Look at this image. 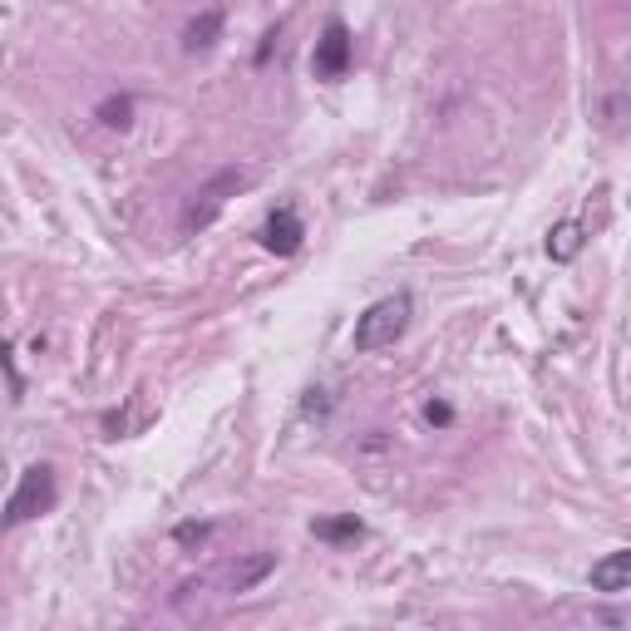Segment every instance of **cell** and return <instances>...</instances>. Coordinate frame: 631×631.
Masks as SVG:
<instances>
[{"mask_svg": "<svg viewBox=\"0 0 631 631\" xmlns=\"http://www.w3.org/2000/svg\"><path fill=\"white\" fill-rule=\"evenodd\" d=\"M410 316H414V301L404 291L394 296H380V301H370L360 316H355V331H351V345L360 355L370 351H385V345H394L404 331H410Z\"/></svg>", "mask_w": 631, "mask_h": 631, "instance_id": "cell-1", "label": "cell"}, {"mask_svg": "<svg viewBox=\"0 0 631 631\" xmlns=\"http://www.w3.org/2000/svg\"><path fill=\"white\" fill-rule=\"evenodd\" d=\"M59 498V483H55V469L49 463H30L25 473H20L15 493L5 498V508H0V528H20V523L39 518V513H49Z\"/></svg>", "mask_w": 631, "mask_h": 631, "instance_id": "cell-2", "label": "cell"}, {"mask_svg": "<svg viewBox=\"0 0 631 631\" xmlns=\"http://www.w3.org/2000/svg\"><path fill=\"white\" fill-rule=\"evenodd\" d=\"M246 183H252V173H246V168H222V173H213V177H207V183L193 193V203H187L183 227H187V232H203V227H213L217 213L227 207V197H237Z\"/></svg>", "mask_w": 631, "mask_h": 631, "instance_id": "cell-3", "label": "cell"}, {"mask_svg": "<svg viewBox=\"0 0 631 631\" xmlns=\"http://www.w3.org/2000/svg\"><path fill=\"white\" fill-rule=\"evenodd\" d=\"M351 59H355V39H351V30H345V20H325L321 39H316V49H311V74L335 84V79L351 74Z\"/></svg>", "mask_w": 631, "mask_h": 631, "instance_id": "cell-4", "label": "cell"}, {"mask_svg": "<svg viewBox=\"0 0 631 631\" xmlns=\"http://www.w3.org/2000/svg\"><path fill=\"white\" fill-rule=\"evenodd\" d=\"M262 246L272 256H296L301 252V242H306V222H301V213H296V207H276L272 217H266L262 222Z\"/></svg>", "mask_w": 631, "mask_h": 631, "instance_id": "cell-5", "label": "cell"}, {"mask_svg": "<svg viewBox=\"0 0 631 631\" xmlns=\"http://www.w3.org/2000/svg\"><path fill=\"white\" fill-rule=\"evenodd\" d=\"M587 582H592V592H601V597H621V592L631 587V548H611L601 562H592Z\"/></svg>", "mask_w": 631, "mask_h": 631, "instance_id": "cell-6", "label": "cell"}, {"mask_svg": "<svg viewBox=\"0 0 631 631\" xmlns=\"http://www.w3.org/2000/svg\"><path fill=\"white\" fill-rule=\"evenodd\" d=\"M217 35H222V10H203V15L187 20V30H183V55H207V49L217 45Z\"/></svg>", "mask_w": 631, "mask_h": 631, "instance_id": "cell-7", "label": "cell"}, {"mask_svg": "<svg viewBox=\"0 0 631 631\" xmlns=\"http://www.w3.org/2000/svg\"><path fill=\"white\" fill-rule=\"evenodd\" d=\"M582 242H587V227L582 222H558L548 237V256L552 262H572V256L582 252Z\"/></svg>", "mask_w": 631, "mask_h": 631, "instance_id": "cell-8", "label": "cell"}, {"mask_svg": "<svg viewBox=\"0 0 631 631\" xmlns=\"http://www.w3.org/2000/svg\"><path fill=\"white\" fill-rule=\"evenodd\" d=\"M311 532L321 542H360L365 538V523L355 518V513H345V518H321V523H311Z\"/></svg>", "mask_w": 631, "mask_h": 631, "instance_id": "cell-9", "label": "cell"}, {"mask_svg": "<svg viewBox=\"0 0 631 631\" xmlns=\"http://www.w3.org/2000/svg\"><path fill=\"white\" fill-rule=\"evenodd\" d=\"M272 567H276V558H272V552H256V558H246L242 567H232V577H227V587H232V592H252L256 582H262Z\"/></svg>", "mask_w": 631, "mask_h": 631, "instance_id": "cell-10", "label": "cell"}, {"mask_svg": "<svg viewBox=\"0 0 631 631\" xmlns=\"http://www.w3.org/2000/svg\"><path fill=\"white\" fill-rule=\"evenodd\" d=\"M99 124H104V128H118V134H124V128L134 124V99H128V94L104 99V104H99Z\"/></svg>", "mask_w": 631, "mask_h": 631, "instance_id": "cell-11", "label": "cell"}, {"mask_svg": "<svg viewBox=\"0 0 631 631\" xmlns=\"http://www.w3.org/2000/svg\"><path fill=\"white\" fill-rule=\"evenodd\" d=\"M424 420H429V424H439V429H444V424H454V404L429 400V404H424Z\"/></svg>", "mask_w": 631, "mask_h": 631, "instance_id": "cell-12", "label": "cell"}, {"mask_svg": "<svg viewBox=\"0 0 631 631\" xmlns=\"http://www.w3.org/2000/svg\"><path fill=\"white\" fill-rule=\"evenodd\" d=\"M207 532H213V523H183V528H177V542H203Z\"/></svg>", "mask_w": 631, "mask_h": 631, "instance_id": "cell-13", "label": "cell"}]
</instances>
